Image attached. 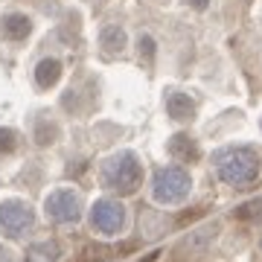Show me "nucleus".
I'll return each mask as SVG.
<instances>
[{
  "instance_id": "nucleus-1",
  "label": "nucleus",
  "mask_w": 262,
  "mask_h": 262,
  "mask_svg": "<svg viewBox=\"0 0 262 262\" xmlns=\"http://www.w3.org/2000/svg\"><path fill=\"white\" fill-rule=\"evenodd\" d=\"M215 169H219V178L230 184V187H245L259 175V158L253 149H227L215 158Z\"/></svg>"
},
{
  "instance_id": "nucleus-11",
  "label": "nucleus",
  "mask_w": 262,
  "mask_h": 262,
  "mask_svg": "<svg viewBox=\"0 0 262 262\" xmlns=\"http://www.w3.org/2000/svg\"><path fill=\"white\" fill-rule=\"evenodd\" d=\"M56 259H58V245H53V242L35 245L29 251V262H56Z\"/></svg>"
},
{
  "instance_id": "nucleus-5",
  "label": "nucleus",
  "mask_w": 262,
  "mask_h": 262,
  "mask_svg": "<svg viewBox=\"0 0 262 262\" xmlns=\"http://www.w3.org/2000/svg\"><path fill=\"white\" fill-rule=\"evenodd\" d=\"M35 225V213L24 201H6L0 204V230L9 236H24Z\"/></svg>"
},
{
  "instance_id": "nucleus-16",
  "label": "nucleus",
  "mask_w": 262,
  "mask_h": 262,
  "mask_svg": "<svg viewBox=\"0 0 262 262\" xmlns=\"http://www.w3.org/2000/svg\"><path fill=\"white\" fill-rule=\"evenodd\" d=\"M192 9H207V0H189Z\"/></svg>"
},
{
  "instance_id": "nucleus-4",
  "label": "nucleus",
  "mask_w": 262,
  "mask_h": 262,
  "mask_svg": "<svg viewBox=\"0 0 262 262\" xmlns=\"http://www.w3.org/2000/svg\"><path fill=\"white\" fill-rule=\"evenodd\" d=\"M91 225L105 236H114L120 233L122 225H125V210H122L120 201H114V198H102V201H96L94 210H91Z\"/></svg>"
},
{
  "instance_id": "nucleus-13",
  "label": "nucleus",
  "mask_w": 262,
  "mask_h": 262,
  "mask_svg": "<svg viewBox=\"0 0 262 262\" xmlns=\"http://www.w3.org/2000/svg\"><path fill=\"white\" fill-rule=\"evenodd\" d=\"M239 215H242V219H262V198H256V201H251V204H245L242 210H239Z\"/></svg>"
},
{
  "instance_id": "nucleus-10",
  "label": "nucleus",
  "mask_w": 262,
  "mask_h": 262,
  "mask_svg": "<svg viewBox=\"0 0 262 262\" xmlns=\"http://www.w3.org/2000/svg\"><path fill=\"white\" fill-rule=\"evenodd\" d=\"M169 149H172V155H175V158H181V160L198 158V149L192 146V140H189V137H184V134H178L175 140L169 143Z\"/></svg>"
},
{
  "instance_id": "nucleus-2",
  "label": "nucleus",
  "mask_w": 262,
  "mask_h": 262,
  "mask_svg": "<svg viewBox=\"0 0 262 262\" xmlns=\"http://www.w3.org/2000/svg\"><path fill=\"white\" fill-rule=\"evenodd\" d=\"M143 181V169L137 155L131 151H120L102 163V184L111 187L114 192H134Z\"/></svg>"
},
{
  "instance_id": "nucleus-15",
  "label": "nucleus",
  "mask_w": 262,
  "mask_h": 262,
  "mask_svg": "<svg viewBox=\"0 0 262 262\" xmlns=\"http://www.w3.org/2000/svg\"><path fill=\"white\" fill-rule=\"evenodd\" d=\"M140 47H143V53H146V56H149V53L155 56V41H149V35L140 38Z\"/></svg>"
},
{
  "instance_id": "nucleus-8",
  "label": "nucleus",
  "mask_w": 262,
  "mask_h": 262,
  "mask_svg": "<svg viewBox=\"0 0 262 262\" xmlns=\"http://www.w3.org/2000/svg\"><path fill=\"white\" fill-rule=\"evenodd\" d=\"M169 114L175 117V120H192V114H195V102L189 99L187 94H172L169 96Z\"/></svg>"
},
{
  "instance_id": "nucleus-6",
  "label": "nucleus",
  "mask_w": 262,
  "mask_h": 262,
  "mask_svg": "<svg viewBox=\"0 0 262 262\" xmlns=\"http://www.w3.org/2000/svg\"><path fill=\"white\" fill-rule=\"evenodd\" d=\"M47 213L53 222L58 225H67V222H76L82 215V201L73 189H58L47 198Z\"/></svg>"
},
{
  "instance_id": "nucleus-14",
  "label": "nucleus",
  "mask_w": 262,
  "mask_h": 262,
  "mask_svg": "<svg viewBox=\"0 0 262 262\" xmlns=\"http://www.w3.org/2000/svg\"><path fill=\"white\" fill-rule=\"evenodd\" d=\"M15 143H18V137H15V131H9V128H0V151H12V149H15Z\"/></svg>"
},
{
  "instance_id": "nucleus-7",
  "label": "nucleus",
  "mask_w": 262,
  "mask_h": 262,
  "mask_svg": "<svg viewBox=\"0 0 262 262\" xmlns=\"http://www.w3.org/2000/svg\"><path fill=\"white\" fill-rule=\"evenodd\" d=\"M58 76H61V64H58L56 58H44L41 64L35 67V82L41 88H53L58 82Z\"/></svg>"
},
{
  "instance_id": "nucleus-12",
  "label": "nucleus",
  "mask_w": 262,
  "mask_h": 262,
  "mask_svg": "<svg viewBox=\"0 0 262 262\" xmlns=\"http://www.w3.org/2000/svg\"><path fill=\"white\" fill-rule=\"evenodd\" d=\"M102 44L111 50V53H120V50L125 47V35H122V29L120 27H108L102 32Z\"/></svg>"
},
{
  "instance_id": "nucleus-9",
  "label": "nucleus",
  "mask_w": 262,
  "mask_h": 262,
  "mask_svg": "<svg viewBox=\"0 0 262 262\" xmlns=\"http://www.w3.org/2000/svg\"><path fill=\"white\" fill-rule=\"evenodd\" d=\"M29 29H32V24L27 15H6V20H3V32L9 38H27Z\"/></svg>"
},
{
  "instance_id": "nucleus-3",
  "label": "nucleus",
  "mask_w": 262,
  "mask_h": 262,
  "mask_svg": "<svg viewBox=\"0 0 262 262\" xmlns=\"http://www.w3.org/2000/svg\"><path fill=\"white\" fill-rule=\"evenodd\" d=\"M189 187H192V181H189L187 169L166 166L155 175L151 192H155V198L163 201V204H175V201H184V198L189 195Z\"/></svg>"
}]
</instances>
